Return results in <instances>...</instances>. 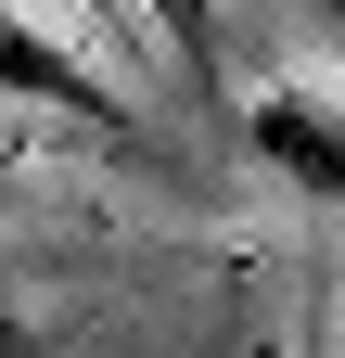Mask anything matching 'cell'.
<instances>
[{"label": "cell", "instance_id": "cell-5", "mask_svg": "<svg viewBox=\"0 0 345 358\" xmlns=\"http://www.w3.org/2000/svg\"><path fill=\"white\" fill-rule=\"evenodd\" d=\"M0 358H38V320L13 307V282H0Z\"/></svg>", "mask_w": 345, "mask_h": 358}, {"label": "cell", "instance_id": "cell-1", "mask_svg": "<svg viewBox=\"0 0 345 358\" xmlns=\"http://www.w3.org/2000/svg\"><path fill=\"white\" fill-rule=\"evenodd\" d=\"M0 103L77 115V128H103V141H141V103H128L115 77H90V64H77V38H64V26H38L26 0H0Z\"/></svg>", "mask_w": 345, "mask_h": 358}, {"label": "cell", "instance_id": "cell-6", "mask_svg": "<svg viewBox=\"0 0 345 358\" xmlns=\"http://www.w3.org/2000/svg\"><path fill=\"white\" fill-rule=\"evenodd\" d=\"M320 13H332V26H345V0H320Z\"/></svg>", "mask_w": 345, "mask_h": 358}, {"label": "cell", "instance_id": "cell-3", "mask_svg": "<svg viewBox=\"0 0 345 358\" xmlns=\"http://www.w3.org/2000/svg\"><path fill=\"white\" fill-rule=\"evenodd\" d=\"M128 13H141L166 52H179L192 77H218V52H230V26H218V0H128Z\"/></svg>", "mask_w": 345, "mask_h": 358}, {"label": "cell", "instance_id": "cell-2", "mask_svg": "<svg viewBox=\"0 0 345 358\" xmlns=\"http://www.w3.org/2000/svg\"><path fill=\"white\" fill-rule=\"evenodd\" d=\"M243 141L269 154L294 192L345 205V103H332V90H294V77H269V90L243 103Z\"/></svg>", "mask_w": 345, "mask_h": 358}, {"label": "cell", "instance_id": "cell-4", "mask_svg": "<svg viewBox=\"0 0 345 358\" xmlns=\"http://www.w3.org/2000/svg\"><path fill=\"white\" fill-rule=\"evenodd\" d=\"M64 13H77V26H115V52L141 38V13H128V0H64Z\"/></svg>", "mask_w": 345, "mask_h": 358}]
</instances>
